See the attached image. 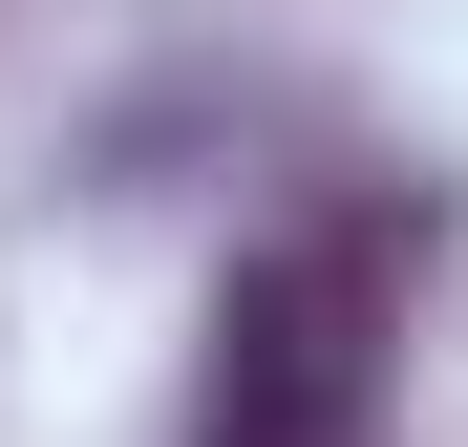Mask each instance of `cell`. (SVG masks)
I'll use <instances>...</instances> for the list:
<instances>
[{"instance_id":"obj_1","label":"cell","mask_w":468,"mask_h":447,"mask_svg":"<svg viewBox=\"0 0 468 447\" xmlns=\"http://www.w3.org/2000/svg\"><path fill=\"white\" fill-rule=\"evenodd\" d=\"M405 277H426V192H341L298 235H256L213 298V362H192V447H383Z\"/></svg>"}]
</instances>
